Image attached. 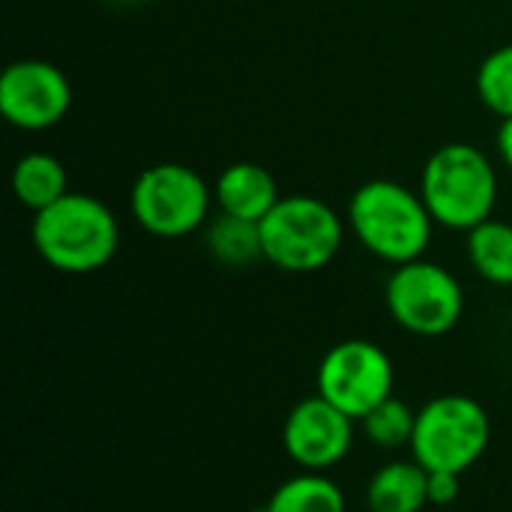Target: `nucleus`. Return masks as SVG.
<instances>
[{"instance_id":"obj_3","label":"nucleus","mask_w":512,"mask_h":512,"mask_svg":"<svg viewBox=\"0 0 512 512\" xmlns=\"http://www.w3.org/2000/svg\"><path fill=\"white\" fill-rule=\"evenodd\" d=\"M420 195L435 225L471 231L492 219L498 204V174L480 147L453 141L429 156L420 177Z\"/></svg>"},{"instance_id":"obj_19","label":"nucleus","mask_w":512,"mask_h":512,"mask_svg":"<svg viewBox=\"0 0 512 512\" xmlns=\"http://www.w3.org/2000/svg\"><path fill=\"white\" fill-rule=\"evenodd\" d=\"M459 492H462V474H450V471H432L429 474V504L432 507L456 504Z\"/></svg>"},{"instance_id":"obj_16","label":"nucleus","mask_w":512,"mask_h":512,"mask_svg":"<svg viewBox=\"0 0 512 512\" xmlns=\"http://www.w3.org/2000/svg\"><path fill=\"white\" fill-rule=\"evenodd\" d=\"M207 252L225 267H249L264 258L261 222L219 213L207 228Z\"/></svg>"},{"instance_id":"obj_6","label":"nucleus","mask_w":512,"mask_h":512,"mask_svg":"<svg viewBox=\"0 0 512 512\" xmlns=\"http://www.w3.org/2000/svg\"><path fill=\"white\" fill-rule=\"evenodd\" d=\"M213 192L198 171L180 162H159L147 168L129 195L135 222L162 240H177L198 231L210 216Z\"/></svg>"},{"instance_id":"obj_1","label":"nucleus","mask_w":512,"mask_h":512,"mask_svg":"<svg viewBox=\"0 0 512 512\" xmlns=\"http://www.w3.org/2000/svg\"><path fill=\"white\" fill-rule=\"evenodd\" d=\"M33 246L39 258L69 276L102 270L120 249V225L108 204L69 192L33 216Z\"/></svg>"},{"instance_id":"obj_12","label":"nucleus","mask_w":512,"mask_h":512,"mask_svg":"<svg viewBox=\"0 0 512 512\" xmlns=\"http://www.w3.org/2000/svg\"><path fill=\"white\" fill-rule=\"evenodd\" d=\"M429 507V471L414 459L381 465L366 483L369 512H423Z\"/></svg>"},{"instance_id":"obj_13","label":"nucleus","mask_w":512,"mask_h":512,"mask_svg":"<svg viewBox=\"0 0 512 512\" xmlns=\"http://www.w3.org/2000/svg\"><path fill=\"white\" fill-rule=\"evenodd\" d=\"M12 192L33 213L57 204L63 195H69V180H66L63 162L54 159L51 153L21 156L15 171H12Z\"/></svg>"},{"instance_id":"obj_14","label":"nucleus","mask_w":512,"mask_h":512,"mask_svg":"<svg viewBox=\"0 0 512 512\" xmlns=\"http://www.w3.org/2000/svg\"><path fill=\"white\" fill-rule=\"evenodd\" d=\"M267 512H348V498L327 474L300 471L276 486L270 501L264 504Z\"/></svg>"},{"instance_id":"obj_9","label":"nucleus","mask_w":512,"mask_h":512,"mask_svg":"<svg viewBox=\"0 0 512 512\" xmlns=\"http://www.w3.org/2000/svg\"><path fill=\"white\" fill-rule=\"evenodd\" d=\"M72 105L69 78L48 60H15L0 75V114L24 132L57 126Z\"/></svg>"},{"instance_id":"obj_22","label":"nucleus","mask_w":512,"mask_h":512,"mask_svg":"<svg viewBox=\"0 0 512 512\" xmlns=\"http://www.w3.org/2000/svg\"><path fill=\"white\" fill-rule=\"evenodd\" d=\"M255 512H267V510H264V507H261V510H255Z\"/></svg>"},{"instance_id":"obj_18","label":"nucleus","mask_w":512,"mask_h":512,"mask_svg":"<svg viewBox=\"0 0 512 512\" xmlns=\"http://www.w3.org/2000/svg\"><path fill=\"white\" fill-rule=\"evenodd\" d=\"M477 93L501 120L512 117V42L495 48L477 72Z\"/></svg>"},{"instance_id":"obj_2","label":"nucleus","mask_w":512,"mask_h":512,"mask_svg":"<svg viewBox=\"0 0 512 512\" xmlns=\"http://www.w3.org/2000/svg\"><path fill=\"white\" fill-rule=\"evenodd\" d=\"M348 225L375 258L399 267L426 255L435 219L420 192L396 180H369L348 201Z\"/></svg>"},{"instance_id":"obj_17","label":"nucleus","mask_w":512,"mask_h":512,"mask_svg":"<svg viewBox=\"0 0 512 512\" xmlns=\"http://www.w3.org/2000/svg\"><path fill=\"white\" fill-rule=\"evenodd\" d=\"M360 426H363V438L372 447H378V450H402V447H411L414 426H417V411L405 399L390 396L387 402L372 408L360 420Z\"/></svg>"},{"instance_id":"obj_11","label":"nucleus","mask_w":512,"mask_h":512,"mask_svg":"<svg viewBox=\"0 0 512 512\" xmlns=\"http://www.w3.org/2000/svg\"><path fill=\"white\" fill-rule=\"evenodd\" d=\"M216 204L219 213L240 216L249 222H261L282 198L276 177L258 162H234L216 180Z\"/></svg>"},{"instance_id":"obj_8","label":"nucleus","mask_w":512,"mask_h":512,"mask_svg":"<svg viewBox=\"0 0 512 512\" xmlns=\"http://www.w3.org/2000/svg\"><path fill=\"white\" fill-rule=\"evenodd\" d=\"M315 384L318 396L360 423L372 408L393 396L396 369L381 345L369 339H345L321 357Z\"/></svg>"},{"instance_id":"obj_4","label":"nucleus","mask_w":512,"mask_h":512,"mask_svg":"<svg viewBox=\"0 0 512 512\" xmlns=\"http://www.w3.org/2000/svg\"><path fill=\"white\" fill-rule=\"evenodd\" d=\"M264 261L285 273H315L333 264L345 243L342 216L321 198L288 195L261 219Z\"/></svg>"},{"instance_id":"obj_7","label":"nucleus","mask_w":512,"mask_h":512,"mask_svg":"<svg viewBox=\"0 0 512 512\" xmlns=\"http://www.w3.org/2000/svg\"><path fill=\"white\" fill-rule=\"evenodd\" d=\"M390 318L411 336H447L465 312V291L459 279L426 258L399 264L384 288Z\"/></svg>"},{"instance_id":"obj_20","label":"nucleus","mask_w":512,"mask_h":512,"mask_svg":"<svg viewBox=\"0 0 512 512\" xmlns=\"http://www.w3.org/2000/svg\"><path fill=\"white\" fill-rule=\"evenodd\" d=\"M498 153H501L504 165L512 171V117L501 120V129H498Z\"/></svg>"},{"instance_id":"obj_10","label":"nucleus","mask_w":512,"mask_h":512,"mask_svg":"<svg viewBox=\"0 0 512 512\" xmlns=\"http://www.w3.org/2000/svg\"><path fill=\"white\" fill-rule=\"evenodd\" d=\"M354 423L357 420L315 393L288 411L282 426V447L300 471L327 474L351 453Z\"/></svg>"},{"instance_id":"obj_21","label":"nucleus","mask_w":512,"mask_h":512,"mask_svg":"<svg viewBox=\"0 0 512 512\" xmlns=\"http://www.w3.org/2000/svg\"><path fill=\"white\" fill-rule=\"evenodd\" d=\"M114 3H141V0H114Z\"/></svg>"},{"instance_id":"obj_5","label":"nucleus","mask_w":512,"mask_h":512,"mask_svg":"<svg viewBox=\"0 0 512 512\" xmlns=\"http://www.w3.org/2000/svg\"><path fill=\"white\" fill-rule=\"evenodd\" d=\"M492 420L486 408L462 393H444L429 399L417 411V426L411 438V459L432 471L465 474L489 450Z\"/></svg>"},{"instance_id":"obj_15","label":"nucleus","mask_w":512,"mask_h":512,"mask_svg":"<svg viewBox=\"0 0 512 512\" xmlns=\"http://www.w3.org/2000/svg\"><path fill=\"white\" fill-rule=\"evenodd\" d=\"M468 261L492 285H512V225L486 219L468 231Z\"/></svg>"}]
</instances>
